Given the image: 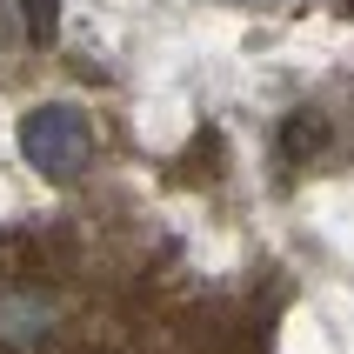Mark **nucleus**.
Instances as JSON below:
<instances>
[{
    "instance_id": "nucleus-1",
    "label": "nucleus",
    "mask_w": 354,
    "mask_h": 354,
    "mask_svg": "<svg viewBox=\"0 0 354 354\" xmlns=\"http://www.w3.org/2000/svg\"><path fill=\"white\" fill-rule=\"evenodd\" d=\"M27 154H40L47 160V167H54V174H67V167H74L80 154H87V134H80L74 120L60 114H40V120H27Z\"/></svg>"
},
{
    "instance_id": "nucleus-2",
    "label": "nucleus",
    "mask_w": 354,
    "mask_h": 354,
    "mask_svg": "<svg viewBox=\"0 0 354 354\" xmlns=\"http://www.w3.org/2000/svg\"><path fill=\"white\" fill-rule=\"evenodd\" d=\"M20 14H27V34H34V40H54V27H60V0H20Z\"/></svg>"
}]
</instances>
